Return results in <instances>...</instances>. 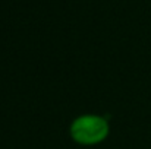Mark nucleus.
I'll return each mask as SVG.
<instances>
[{
  "mask_svg": "<svg viewBox=\"0 0 151 149\" xmlns=\"http://www.w3.org/2000/svg\"><path fill=\"white\" fill-rule=\"evenodd\" d=\"M110 135V123L104 115L81 114L69 126L70 139L81 146H96L103 143Z\"/></svg>",
  "mask_w": 151,
  "mask_h": 149,
  "instance_id": "nucleus-1",
  "label": "nucleus"
}]
</instances>
